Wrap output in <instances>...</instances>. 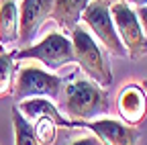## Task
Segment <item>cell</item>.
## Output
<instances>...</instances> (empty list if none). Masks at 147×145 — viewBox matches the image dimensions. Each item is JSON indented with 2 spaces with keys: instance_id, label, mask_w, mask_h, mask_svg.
Segmentation results:
<instances>
[{
  "instance_id": "obj_13",
  "label": "cell",
  "mask_w": 147,
  "mask_h": 145,
  "mask_svg": "<svg viewBox=\"0 0 147 145\" xmlns=\"http://www.w3.org/2000/svg\"><path fill=\"white\" fill-rule=\"evenodd\" d=\"M14 71H16V59L14 53L0 51V98L12 96L14 88Z\"/></svg>"
},
{
  "instance_id": "obj_9",
  "label": "cell",
  "mask_w": 147,
  "mask_h": 145,
  "mask_svg": "<svg viewBox=\"0 0 147 145\" xmlns=\"http://www.w3.org/2000/svg\"><path fill=\"white\" fill-rule=\"evenodd\" d=\"M117 113L123 123L137 127L147 115V96L139 84H125L117 96Z\"/></svg>"
},
{
  "instance_id": "obj_17",
  "label": "cell",
  "mask_w": 147,
  "mask_h": 145,
  "mask_svg": "<svg viewBox=\"0 0 147 145\" xmlns=\"http://www.w3.org/2000/svg\"><path fill=\"white\" fill-rule=\"evenodd\" d=\"M69 145H100V141L94 139V137H80V139H76L74 143H69Z\"/></svg>"
},
{
  "instance_id": "obj_11",
  "label": "cell",
  "mask_w": 147,
  "mask_h": 145,
  "mask_svg": "<svg viewBox=\"0 0 147 145\" xmlns=\"http://www.w3.org/2000/svg\"><path fill=\"white\" fill-rule=\"evenodd\" d=\"M90 0H53L51 19L63 31H71L80 23V16Z\"/></svg>"
},
{
  "instance_id": "obj_12",
  "label": "cell",
  "mask_w": 147,
  "mask_h": 145,
  "mask_svg": "<svg viewBox=\"0 0 147 145\" xmlns=\"http://www.w3.org/2000/svg\"><path fill=\"white\" fill-rule=\"evenodd\" d=\"M18 41V6L16 0H0V45Z\"/></svg>"
},
{
  "instance_id": "obj_10",
  "label": "cell",
  "mask_w": 147,
  "mask_h": 145,
  "mask_svg": "<svg viewBox=\"0 0 147 145\" xmlns=\"http://www.w3.org/2000/svg\"><path fill=\"white\" fill-rule=\"evenodd\" d=\"M16 108L21 111V115L27 119V121H35L37 117H49L57 127H63V129H74L76 127V123L65 119L61 113H59V108L55 106L49 98L45 96H33V98H25L16 104Z\"/></svg>"
},
{
  "instance_id": "obj_15",
  "label": "cell",
  "mask_w": 147,
  "mask_h": 145,
  "mask_svg": "<svg viewBox=\"0 0 147 145\" xmlns=\"http://www.w3.org/2000/svg\"><path fill=\"white\" fill-rule=\"evenodd\" d=\"M31 125H33V133H35L37 141H39V145H55L59 127L49 117H37Z\"/></svg>"
},
{
  "instance_id": "obj_16",
  "label": "cell",
  "mask_w": 147,
  "mask_h": 145,
  "mask_svg": "<svg viewBox=\"0 0 147 145\" xmlns=\"http://www.w3.org/2000/svg\"><path fill=\"white\" fill-rule=\"evenodd\" d=\"M137 19H139V25H141V29H143V35L147 37V4H145V6H139Z\"/></svg>"
},
{
  "instance_id": "obj_1",
  "label": "cell",
  "mask_w": 147,
  "mask_h": 145,
  "mask_svg": "<svg viewBox=\"0 0 147 145\" xmlns=\"http://www.w3.org/2000/svg\"><path fill=\"white\" fill-rule=\"evenodd\" d=\"M63 104L69 119L78 127V123L94 121L106 115L110 108V98L106 90L90 78H74L63 88Z\"/></svg>"
},
{
  "instance_id": "obj_7",
  "label": "cell",
  "mask_w": 147,
  "mask_h": 145,
  "mask_svg": "<svg viewBox=\"0 0 147 145\" xmlns=\"http://www.w3.org/2000/svg\"><path fill=\"white\" fill-rule=\"evenodd\" d=\"M53 0H23L18 6V41L31 45L41 25L51 19Z\"/></svg>"
},
{
  "instance_id": "obj_5",
  "label": "cell",
  "mask_w": 147,
  "mask_h": 145,
  "mask_svg": "<svg viewBox=\"0 0 147 145\" xmlns=\"http://www.w3.org/2000/svg\"><path fill=\"white\" fill-rule=\"evenodd\" d=\"M110 16H113L115 29L119 33V39L127 49V55L131 59L143 57L147 53V37L143 35L137 12L131 8V4L125 0L113 2L110 4Z\"/></svg>"
},
{
  "instance_id": "obj_19",
  "label": "cell",
  "mask_w": 147,
  "mask_h": 145,
  "mask_svg": "<svg viewBox=\"0 0 147 145\" xmlns=\"http://www.w3.org/2000/svg\"><path fill=\"white\" fill-rule=\"evenodd\" d=\"M141 88H143V92H145V96H147V80H143V84H141Z\"/></svg>"
},
{
  "instance_id": "obj_2",
  "label": "cell",
  "mask_w": 147,
  "mask_h": 145,
  "mask_svg": "<svg viewBox=\"0 0 147 145\" xmlns=\"http://www.w3.org/2000/svg\"><path fill=\"white\" fill-rule=\"evenodd\" d=\"M71 49H74V59L80 63L84 74L92 82H96L102 88H108L113 84V67H110L106 51L80 25L71 29Z\"/></svg>"
},
{
  "instance_id": "obj_3",
  "label": "cell",
  "mask_w": 147,
  "mask_h": 145,
  "mask_svg": "<svg viewBox=\"0 0 147 145\" xmlns=\"http://www.w3.org/2000/svg\"><path fill=\"white\" fill-rule=\"evenodd\" d=\"M14 59L16 61L37 59L51 71H57L59 67L76 61L74 59V49H71V39L59 31H51L39 43L29 45L21 51H14Z\"/></svg>"
},
{
  "instance_id": "obj_18",
  "label": "cell",
  "mask_w": 147,
  "mask_h": 145,
  "mask_svg": "<svg viewBox=\"0 0 147 145\" xmlns=\"http://www.w3.org/2000/svg\"><path fill=\"white\" fill-rule=\"evenodd\" d=\"M129 4H135V6H145L147 0H129Z\"/></svg>"
},
{
  "instance_id": "obj_14",
  "label": "cell",
  "mask_w": 147,
  "mask_h": 145,
  "mask_svg": "<svg viewBox=\"0 0 147 145\" xmlns=\"http://www.w3.org/2000/svg\"><path fill=\"white\" fill-rule=\"evenodd\" d=\"M10 119H12V127H14L16 145H39V141H37V137H35V133H33L31 121H27L16 106H12Z\"/></svg>"
},
{
  "instance_id": "obj_8",
  "label": "cell",
  "mask_w": 147,
  "mask_h": 145,
  "mask_svg": "<svg viewBox=\"0 0 147 145\" xmlns=\"http://www.w3.org/2000/svg\"><path fill=\"white\" fill-rule=\"evenodd\" d=\"M78 127L90 129L100 141V145H135L139 139V131L135 127L121 123L117 119H94L78 123Z\"/></svg>"
},
{
  "instance_id": "obj_6",
  "label": "cell",
  "mask_w": 147,
  "mask_h": 145,
  "mask_svg": "<svg viewBox=\"0 0 147 145\" xmlns=\"http://www.w3.org/2000/svg\"><path fill=\"white\" fill-rule=\"evenodd\" d=\"M63 88V78L45 71L43 67H35V65H27L21 67L16 74V82L12 88V96L21 102L25 98H33V96H45L49 100L57 98Z\"/></svg>"
},
{
  "instance_id": "obj_4",
  "label": "cell",
  "mask_w": 147,
  "mask_h": 145,
  "mask_svg": "<svg viewBox=\"0 0 147 145\" xmlns=\"http://www.w3.org/2000/svg\"><path fill=\"white\" fill-rule=\"evenodd\" d=\"M80 21L92 31L100 47L115 57H125L127 49L119 39V33L115 29L113 16H110V4L106 0H90L88 6L84 8Z\"/></svg>"
}]
</instances>
